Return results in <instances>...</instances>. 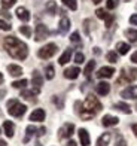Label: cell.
<instances>
[{"label": "cell", "instance_id": "1", "mask_svg": "<svg viewBox=\"0 0 137 146\" xmlns=\"http://www.w3.org/2000/svg\"><path fill=\"white\" fill-rule=\"evenodd\" d=\"M5 48L12 58H17V60H25L28 55L27 45L14 36H8L5 39Z\"/></svg>", "mask_w": 137, "mask_h": 146}, {"label": "cell", "instance_id": "15", "mask_svg": "<svg viewBox=\"0 0 137 146\" xmlns=\"http://www.w3.org/2000/svg\"><path fill=\"white\" fill-rule=\"evenodd\" d=\"M17 17L21 19V21H28L30 19V12L25 9V8H23V6H19V8H17Z\"/></svg>", "mask_w": 137, "mask_h": 146}, {"label": "cell", "instance_id": "9", "mask_svg": "<svg viewBox=\"0 0 137 146\" xmlns=\"http://www.w3.org/2000/svg\"><path fill=\"white\" fill-rule=\"evenodd\" d=\"M31 84H33L34 90L40 91L42 85H43V78L40 76V73H39L37 70H34V72H33V78H31Z\"/></svg>", "mask_w": 137, "mask_h": 146}, {"label": "cell", "instance_id": "43", "mask_svg": "<svg viewBox=\"0 0 137 146\" xmlns=\"http://www.w3.org/2000/svg\"><path fill=\"white\" fill-rule=\"evenodd\" d=\"M133 131H134V134H136V137H137V124L133 125Z\"/></svg>", "mask_w": 137, "mask_h": 146}, {"label": "cell", "instance_id": "20", "mask_svg": "<svg viewBox=\"0 0 137 146\" xmlns=\"http://www.w3.org/2000/svg\"><path fill=\"white\" fill-rule=\"evenodd\" d=\"M3 130H5V134L8 137H14V124H12L11 121L3 122Z\"/></svg>", "mask_w": 137, "mask_h": 146}, {"label": "cell", "instance_id": "46", "mask_svg": "<svg viewBox=\"0 0 137 146\" xmlns=\"http://www.w3.org/2000/svg\"><path fill=\"white\" fill-rule=\"evenodd\" d=\"M94 54H100V49L99 48H94Z\"/></svg>", "mask_w": 137, "mask_h": 146}, {"label": "cell", "instance_id": "6", "mask_svg": "<svg viewBox=\"0 0 137 146\" xmlns=\"http://www.w3.org/2000/svg\"><path fill=\"white\" fill-rule=\"evenodd\" d=\"M121 97L125 100H136L137 98V85H130L124 91H121Z\"/></svg>", "mask_w": 137, "mask_h": 146}, {"label": "cell", "instance_id": "51", "mask_svg": "<svg viewBox=\"0 0 137 146\" xmlns=\"http://www.w3.org/2000/svg\"><path fill=\"white\" fill-rule=\"evenodd\" d=\"M125 2H130V0H125Z\"/></svg>", "mask_w": 137, "mask_h": 146}, {"label": "cell", "instance_id": "42", "mask_svg": "<svg viewBox=\"0 0 137 146\" xmlns=\"http://www.w3.org/2000/svg\"><path fill=\"white\" fill-rule=\"evenodd\" d=\"M131 61H133V63H136V64H137V51H136V52H134V54H133V55H131Z\"/></svg>", "mask_w": 137, "mask_h": 146}, {"label": "cell", "instance_id": "23", "mask_svg": "<svg viewBox=\"0 0 137 146\" xmlns=\"http://www.w3.org/2000/svg\"><path fill=\"white\" fill-rule=\"evenodd\" d=\"M36 94H39V91L37 90H24L23 92H21V97L23 98H25V100H33V97L36 96Z\"/></svg>", "mask_w": 137, "mask_h": 146}, {"label": "cell", "instance_id": "12", "mask_svg": "<svg viewBox=\"0 0 137 146\" xmlns=\"http://www.w3.org/2000/svg\"><path fill=\"white\" fill-rule=\"evenodd\" d=\"M77 134H79V140H81V145L82 146H89L91 140H89V134L85 128H79L77 131Z\"/></svg>", "mask_w": 137, "mask_h": 146}, {"label": "cell", "instance_id": "2", "mask_svg": "<svg viewBox=\"0 0 137 146\" xmlns=\"http://www.w3.org/2000/svg\"><path fill=\"white\" fill-rule=\"evenodd\" d=\"M82 106H83V109L85 110H88V112H91V113H97V112H100L101 110V103L99 102V98L97 97H94V96H88L87 98H85V102L82 103Z\"/></svg>", "mask_w": 137, "mask_h": 146}, {"label": "cell", "instance_id": "48", "mask_svg": "<svg viewBox=\"0 0 137 146\" xmlns=\"http://www.w3.org/2000/svg\"><path fill=\"white\" fill-rule=\"evenodd\" d=\"M2 96H5V91H0V100H2Z\"/></svg>", "mask_w": 137, "mask_h": 146}, {"label": "cell", "instance_id": "41", "mask_svg": "<svg viewBox=\"0 0 137 146\" xmlns=\"http://www.w3.org/2000/svg\"><path fill=\"white\" fill-rule=\"evenodd\" d=\"M130 23H131L133 25H137V14H134V15L130 17Z\"/></svg>", "mask_w": 137, "mask_h": 146}, {"label": "cell", "instance_id": "3", "mask_svg": "<svg viewBox=\"0 0 137 146\" xmlns=\"http://www.w3.org/2000/svg\"><path fill=\"white\" fill-rule=\"evenodd\" d=\"M25 110H27V108H25V104L19 103L18 100H9L8 102V113L12 115V116H23L25 113Z\"/></svg>", "mask_w": 137, "mask_h": 146}, {"label": "cell", "instance_id": "29", "mask_svg": "<svg viewBox=\"0 0 137 146\" xmlns=\"http://www.w3.org/2000/svg\"><path fill=\"white\" fill-rule=\"evenodd\" d=\"M27 79H21V81H15L12 82V87L14 88H25V85H27Z\"/></svg>", "mask_w": 137, "mask_h": 146}, {"label": "cell", "instance_id": "30", "mask_svg": "<svg viewBox=\"0 0 137 146\" xmlns=\"http://www.w3.org/2000/svg\"><path fill=\"white\" fill-rule=\"evenodd\" d=\"M19 33L24 35L25 37H30L31 36V30H30V27H27V25H21V27H19Z\"/></svg>", "mask_w": 137, "mask_h": 146}, {"label": "cell", "instance_id": "22", "mask_svg": "<svg viewBox=\"0 0 137 146\" xmlns=\"http://www.w3.org/2000/svg\"><path fill=\"white\" fill-rule=\"evenodd\" d=\"M116 49H118V54L125 55V54H128V51H130V45L125 43V42H119L118 45H116Z\"/></svg>", "mask_w": 137, "mask_h": 146}, {"label": "cell", "instance_id": "31", "mask_svg": "<svg viewBox=\"0 0 137 146\" xmlns=\"http://www.w3.org/2000/svg\"><path fill=\"white\" fill-rule=\"evenodd\" d=\"M15 2L17 0H2V8L3 9H9V8H12V6L15 5Z\"/></svg>", "mask_w": 137, "mask_h": 146}, {"label": "cell", "instance_id": "36", "mask_svg": "<svg viewBox=\"0 0 137 146\" xmlns=\"http://www.w3.org/2000/svg\"><path fill=\"white\" fill-rule=\"evenodd\" d=\"M11 29H12V25H11L9 23H6V21H3V19H0V30L9 31Z\"/></svg>", "mask_w": 137, "mask_h": 146}, {"label": "cell", "instance_id": "8", "mask_svg": "<svg viewBox=\"0 0 137 146\" xmlns=\"http://www.w3.org/2000/svg\"><path fill=\"white\" fill-rule=\"evenodd\" d=\"M113 73H115V69L113 67H101L99 72H97V78H100V79H107V78H112L113 76Z\"/></svg>", "mask_w": 137, "mask_h": 146}, {"label": "cell", "instance_id": "25", "mask_svg": "<svg viewBox=\"0 0 137 146\" xmlns=\"http://www.w3.org/2000/svg\"><path fill=\"white\" fill-rule=\"evenodd\" d=\"M125 37H128L130 42H137V30L136 29L125 30Z\"/></svg>", "mask_w": 137, "mask_h": 146}, {"label": "cell", "instance_id": "45", "mask_svg": "<svg viewBox=\"0 0 137 146\" xmlns=\"http://www.w3.org/2000/svg\"><path fill=\"white\" fill-rule=\"evenodd\" d=\"M6 145H8V143H6L5 140H0V146H6Z\"/></svg>", "mask_w": 137, "mask_h": 146}, {"label": "cell", "instance_id": "44", "mask_svg": "<svg viewBox=\"0 0 137 146\" xmlns=\"http://www.w3.org/2000/svg\"><path fill=\"white\" fill-rule=\"evenodd\" d=\"M66 146H76V142H73V140H70V142H69V143H67Z\"/></svg>", "mask_w": 137, "mask_h": 146}, {"label": "cell", "instance_id": "37", "mask_svg": "<svg viewBox=\"0 0 137 146\" xmlns=\"http://www.w3.org/2000/svg\"><path fill=\"white\" fill-rule=\"evenodd\" d=\"M75 61H76V64H82L83 61H85V57H83L82 52H77V54L75 55Z\"/></svg>", "mask_w": 137, "mask_h": 146}, {"label": "cell", "instance_id": "5", "mask_svg": "<svg viewBox=\"0 0 137 146\" xmlns=\"http://www.w3.org/2000/svg\"><path fill=\"white\" fill-rule=\"evenodd\" d=\"M49 35V30L45 24H37L36 25V31H34V40L36 42H40V40H45Z\"/></svg>", "mask_w": 137, "mask_h": 146}, {"label": "cell", "instance_id": "27", "mask_svg": "<svg viewBox=\"0 0 137 146\" xmlns=\"http://www.w3.org/2000/svg\"><path fill=\"white\" fill-rule=\"evenodd\" d=\"M63 5L67 6V8L71 9V11H76L77 9V2H76V0H63Z\"/></svg>", "mask_w": 137, "mask_h": 146}, {"label": "cell", "instance_id": "18", "mask_svg": "<svg viewBox=\"0 0 137 146\" xmlns=\"http://www.w3.org/2000/svg\"><path fill=\"white\" fill-rule=\"evenodd\" d=\"M36 133H37V130H36V127H34V125H28V127L25 128V137H24V143H27V142L30 140V139H31V137H33V136L36 134Z\"/></svg>", "mask_w": 137, "mask_h": 146}, {"label": "cell", "instance_id": "33", "mask_svg": "<svg viewBox=\"0 0 137 146\" xmlns=\"http://www.w3.org/2000/svg\"><path fill=\"white\" fill-rule=\"evenodd\" d=\"M118 3H119V0H107V2H106V8L107 9H115L116 6H118Z\"/></svg>", "mask_w": 137, "mask_h": 146}, {"label": "cell", "instance_id": "47", "mask_svg": "<svg viewBox=\"0 0 137 146\" xmlns=\"http://www.w3.org/2000/svg\"><path fill=\"white\" fill-rule=\"evenodd\" d=\"M100 2H101V0H93V3H95V5H99Z\"/></svg>", "mask_w": 137, "mask_h": 146}, {"label": "cell", "instance_id": "28", "mask_svg": "<svg viewBox=\"0 0 137 146\" xmlns=\"http://www.w3.org/2000/svg\"><path fill=\"white\" fill-rule=\"evenodd\" d=\"M45 73H46L45 76H46L48 81H51V79L55 76V73H54V67H52V66H46V69H45Z\"/></svg>", "mask_w": 137, "mask_h": 146}, {"label": "cell", "instance_id": "26", "mask_svg": "<svg viewBox=\"0 0 137 146\" xmlns=\"http://www.w3.org/2000/svg\"><path fill=\"white\" fill-rule=\"evenodd\" d=\"M94 69H95V61H94V60H91V61H88V64H87L85 70H83V73H85V76H87V78H89Z\"/></svg>", "mask_w": 137, "mask_h": 146}, {"label": "cell", "instance_id": "32", "mask_svg": "<svg viewBox=\"0 0 137 146\" xmlns=\"http://www.w3.org/2000/svg\"><path fill=\"white\" fill-rule=\"evenodd\" d=\"M107 61H110V63H116V61H118V54H116V52H113V51L107 52Z\"/></svg>", "mask_w": 137, "mask_h": 146}, {"label": "cell", "instance_id": "4", "mask_svg": "<svg viewBox=\"0 0 137 146\" xmlns=\"http://www.w3.org/2000/svg\"><path fill=\"white\" fill-rule=\"evenodd\" d=\"M57 45L55 43H48V45H45V46H42L40 49H39V52H37V55L40 57L42 60H48V58H51L52 55L57 52Z\"/></svg>", "mask_w": 137, "mask_h": 146}, {"label": "cell", "instance_id": "34", "mask_svg": "<svg viewBox=\"0 0 137 146\" xmlns=\"http://www.w3.org/2000/svg\"><path fill=\"white\" fill-rule=\"evenodd\" d=\"M46 9H48V12H51V14L54 15V14H55V11H57V5H55V2H48Z\"/></svg>", "mask_w": 137, "mask_h": 146}, {"label": "cell", "instance_id": "24", "mask_svg": "<svg viewBox=\"0 0 137 146\" xmlns=\"http://www.w3.org/2000/svg\"><path fill=\"white\" fill-rule=\"evenodd\" d=\"M70 57H71V49H66L63 52V55L60 57V60H58V63H60L61 66H64L66 63L70 61Z\"/></svg>", "mask_w": 137, "mask_h": 146}, {"label": "cell", "instance_id": "16", "mask_svg": "<svg viewBox=\"0 0 137 146\" xmlns=\"http://www.w3.org/2000/svg\"><path fill=\"white\" fill-rule=\"evenodd\" d=\"M8 72H9V75L14 76V78H18V76L23 75V69L19 67V66H17V64H9L8 66Z\"/></svg>", "mask_w": 137, "mask_h": 146}, {"label": "cell", "instance_id": "40", "mask_svg": "<svg viewBox=\"0 0 137 146\" xmlns=\"http://www.w3.org/2000/svg\"><path fill=\"white\" fill-rule=\"evenodd\" d=\"M112 23H113V17L109 15V17L106 18V27H110V25H112Z\"/></svg>", "mask_w": 137, "mask_h": 146}, {"label": "cell", "instance_id": "11", "mask_svg": "<svg viewBox=\"0 0 137 146\" xmlns=\"http://www.w3.org/2000/svg\"><path fill=\"white\" fill-rule=\"evenodd\" d=\"M118 122H119V119L112 115H104L101 119V124L104 127H113V125H118Z\"/></svg>", "mask_w": 137, "mask_h": 146}, {"label": "cell", "instance_id": "49", "mask_svg": "<svg viewBox=\"0 0 137 146\" xmlns=\"http://www.w3.org/2000/svg\"><path fill=\"white\" fill-rule=\"evenodd\" d=\"M2 82H3V75L0 73V84H2Z\"/></svg>", "mask_w": 137, "mask_h": 146}, {"label": "cell", "instance_id": "7", "mask_svg": "<svg viewBox=\"0 0 137 146\" xmlns=\"http://www.w3.org/2000/svg\"><path fill=\"white\" fill-rule=\"evenodd\" d=\"M75 133V125L73 124H64L63 127L60 128V131H58V137L60 139H69L71 137V134Z\"/></svg>", "mask_w": 137, "mask_h": 146}, {"label": "cell", "instance_id": "17", "mask_svg": "<svg viewBox=\"0 0 137 146\" xmlns=\"http://www.w3.org/2000/svg\"><path fill=\"white\" fill-rule=\"evenodd\" d=\"M110 133H103V134L99 137V140H97V145L95 146H107L109 142H110Z\"/></svg>", "mask_w": 137, "mask_h": 146}, {"label": "cell", "instance_id": "39", "mask_svg": "<svg viewBox=\"0 0 137 146\" xmlns=\"http://www.w3.org/2000/svg\"><path fill=\"white\" fill-rule=\"evenodd\" d=\"M115 146H127V142L124 140L122 136H118V139H116V145Z\"/></svg>", "mask_w": 137, "mask_h": 146}, {"label": "cell", "instance_id": "13", "mask_svg": "<svg viewBox=\"0 0 137 146\" xmlns=\"http://www.w3.org/2000/svg\"><path fill=\"white\" fill-rule=\"evenodd\" d=\"M95 91H97V94H100V96H107L109 91H110V85L107 82H100V84H97Z\"/></svg>", "mask_w": 137, "mask_h": 146}, {"label": "cell", "instance_id": "38", "mask_svg": "<svg viewBox=\"0 0 137 146\" xmlns=\"http://www.w3.org/2000/svg\"><path fill=\"white\" fill-rule=\"evenodd\" d=\"M70 42H73V43H79V42H81L79 33H77V31H75V33H71V36H70Z\"/></svg>", "mask_w": 137, "mask_h": 146}, {"label": "cell", "instance_id": "10", "mask_svg": "<svg viewBox=\"0 0 137 146\" xmlns=\"http://www.w3.org/2000/svg\"><path fill=\"white\" fill-rule=\"evenodd\" d=\"M45 116H46V113H45V110L43 109H36L31 112V115H30V121H33V122H40L45 119Z\"/></svg>", "mask_w": 137, "mask_h": 146}, {"label": "cell", "instance_id": "50", "mask_svg": "<svg viewBox=\"0 0 137 146\" xmlns=\"http://www.w3.org/2000/svg\"><path fill=\"white\" fill-rule=\"evenodd\" d=\"M36 146H42V145H40V143H37V145H36Z\"/></svg>", "mask_w": 137, "mask_h": 146}, {"label": "cell", "instance_id": "35", "mask_svg": "<svg viewBox=\"0 0 137 146\" xmlns=\"http://www.w3.org/2000/svg\"><path fill=\"white\" fill-rule=\"evenodd\" d=\"M95 15L99 17V18H101V19H106V18L109 17V14H107L104 9H97V11H95Z\"/></svg>", "mask_w": 137, "mask_h": 146}, {"label": "cell", "instance_id": "21", "mask_svg": "<svg viewBox=\"0 0 137 146\" xmlns=\"http://www.w3.org/2000/svg\"><path fill=\"white\" fill-rule=\"evenodd\" d=\"M70 29V21H69V18H61V21H60V27H58V30H60V33H67Z\"/></svg>", "mask_w": 137, "mask_h": 146}, {"label": "cell", "instance_id": "19", "mask_svg": "<svg viewBox=\"0 0 137 146\" xmlns=\"http://www.w3.org/2000/svg\"><path fill=\"white\" fill-rule=\"evenodd\" d=\"M113 108L116 109V110H121V112H124V113H127V115H130L131 113V108L127 104V103H124V102H119V103H116Z\"/></svg>", "mask_w": 137, "mask_h": 146}, {"label": "cell", "instance_id": "14", "mask_svg": "<svg viewBox=\"0 0 137 146\" xmlns=\"http://www.w3.org/2000/svg\"><path fill=\"white\" fill-rule=\"evenodd\" d=\"M79 67H69L64 70V78H67V79H76L77 76H79Z\"/></svg>", "mask_w": 137, "mask_h": 146}]
</instances>
